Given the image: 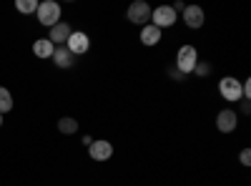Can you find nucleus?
<instances>
[{
  "label": "nucleus",
  "mask_w": 251,
  "mask_h": 186,
  "mask_svg": "<svg viewBox=\"0 0 251 186\" xmlns=\"http://www.w3.org/2000/svg\"><path fill=\"white\" fill-rule=\"evenodd\" d=\"M239 159H241V163H244V166H249V163H251V151H249V149H244Z\"/></svg>",
  "instance_id": "nucleus-19"
},
{
  "label": "nucleus",
  "mask_w": 251,
  "mask_h": 186,
  "mask_svg": "<svg viewBox=\"0 0 251 186\" xmlns=\"http://www.w3.org/2000/svg\"><path fill=\"white\" fill-rule=\"evenodd\" d=\"M169 76H171L174 80H178V83H183V80H186V76H183V73H181L176 66H171V68H169Z\"/></svg>",
  "instance_id": "nucleus-18"
},
{
  "label": "nucleus",
  "mask_w": 251,
  "mask_h": 186,
  "mask_svg": "<svg viewBox=\"0 0 251 186\" xmlns=\"http://www.w3.org/2000/svg\"><path fill=\"white\" fill-rule=\"evenodd\" d=\"M141 43L149 46V48H151V46H158V43H161V28H156V26H151V23L143 26V28H141Z\"/></svg>",
  "instance_id": "nucleus-12"
},
{
  "label": "nucleus",
  "mask_w": 251,
  "mask_h": 186,
  "mask_svg": "<svg viewBox=\"0 0 251 186\" xmlns=\"http://www.w3.org/2000/svg\"><path fill=\"white\" fill-rule=\"evenodd\" d=\"M53 63L58 66V68H73L75 66V55L66 48V46H55V51H53Z\"/></svg>",
  "instance_id": "nucleus-10"
},
{
  "label": "nucleus",
  "mask_w": 251,
  "mask_h": 186,
  "mask_svg": "<svg viewBox=\"0 0 251 186\" xmlns=\"http://www.w3.org/2000/svg\"><path fill=\"white\" fill-rule=\"evenodd\" d=\"M15 10L28 15V13H35L38 10V3H35V0H15Z\"/></svg>",
  "instance_id": "nucleus-16"
},
{
  "label": "nucleus",
  "mask_w": 251,
  "mask_h": 186,
  "mask_svg": "<svg viewBox=\"0 0 251 186\" xmlns=\"http://www.w3.org/2000/svg\"><path fill=\"white\" fill-rule=\"evenodd\" d=\"M128 20L133 26H149L151 20V5L143 3V0H136V3L128 5Z\"/></svg>",
  "instance_id": "nucleus-4"
},
{
  "label": "nucleus",
  "mask_w": 251,
  "mask_h": 186,
  "mask_svg": "<svg viewBox=\"0 0 251 186\" xmlns=\"http://www.w3.org/2000/svg\"><path fill=\"white\" fill-rule=\"evenodd\" d=\"M249 111H251V103H249V101H241V113L246 116Z\"/></svg>",
  "instance_id": "nucleus-20"
},
{
  "label": "nucleus",
  "mask_w": 251,
  "mask_h": 186,
  "mask_svg": "<svg viewBox=\"0 0 251 186\" xmlns=\"http://www.w3.org/2000/svg\"><path fill=\"white\" fill-rule=\"evenodd\" d=\"M58 131H60V133H66V136L75 133V131H78V121L71 118V116H63V118L58 121Z\"/></svg>",
  "instance_id": "nucleus-14"
},
{
  "label": "nucleus",
  "mask_w": 251,
  "mask_h": 186,
  "mask_svg": "<svg viewBox=\"0 0 251 186\" xmlns=\"http://www.w3.org/2000/svg\"><path fill=\"white\" fill-rule=\"evenodd\" d=\"M194 73L196 76H208V73H211V66H208V63H201V60H199V63H196V68H194Z\"/></svg>",
  "instance_id": "nucleus-17"
},
{
  "label": "nucleus",
  "mask_w": 251,
  "mask_h": 186,
  "mask_svg": "<svg viewBox=\"0 0 251 186\" xmlns=\"http://www.w3.org/2000/svg\"><path fill=\"white\" fill-rule=\"evenodd\" d=\"M196 63H199V51L194 46H181L178 48V55H176V68L183 76H188V73H194Z\"/></svg>",
  "instance_id": "nucleus-2"
},
{
  "label": "nucleus",
  "mask_w": 251,
  "mask_h": 186,
  "mask_svg": "<svg viewBox=\"0 0 251 186\" xmlns=\"http://www.w3.org/2000/svg\"><path fill=\"white\" fill-rule=\"evenodd\" d=\"M0 126H3V113H0Z\"/></svg>",
  "instance_id": "nucleus-22"
},
{
  "label": "nucleus",
  "mask_w": 251,
  "mask_h": 186,
  "mask_svg": "<svg viewBox=\"0 0 251 186\" xmlns=\"http://www.w3.org/2000/svg\"><path fill=\"white\" fill-rule=\"evenodd\" d=\"M38 20L40 26H48L53 28L55 23H60V5L55 3V0H43V3H38Z\"/></svg>",
  "instance_id": "nucleus-1"
},
{
  "label": "nucleus",
  "mask_w": 251,
  "mask_h": 186,
  "mask_svg": "<svg viewBox=\"0 0 251 186\" xmlns=\"http://www.w3.org/2000/svg\"><path fill=\"white\" fill-rule=\"evenodd\" d=\"M219 93H221L226 101H231V103L241 101V98H244V93H241V80H236L234 76H224V78L219 80Z\"/></svg>",
  "instance_id": "nucleus-3"
},
{
  "label": "nucleus",
  "mask_w": 251,
  "mask_h": 186,
  "mask_svg": "<svg viewBox=\"0 0 251 186\" xmlns=\"http://www.w3.org/2000/svg\"><path fill=\"white\" fill-rule=\"evenodd\" d=\"M171 8H174V13H183V8H186V5L181 3V0H176V5H171Z\"/></svg>",
  "instance_id": "nucleus-21"
},
{
  "label": "nucleus",
  "mask_w": 251,
  "mask_h": 186,
  "mask_svg": "<svg viewBox=\"0 0 251 186\" xmlns=\"http://www.w3.org/2000/svg\"><path fill=\"white\" fill-rule=\"evenodd\" d=\"M71 26L68 23H55L53 28H50V35H48V40L53 46H66V40L71 38Z\"/></svg>",
  "instance_id": "nucleus-11"
},
{
  "label": "nucleus",
  "mask_w": 251,
  "mask_h": 186,
  "mask_svg": "<svg viewBox=\"0 0 251 186\" xmlns=\"http://www.w3.org/2000/svg\"><path fill=\"white\" fill-rule=\"evenodd\" d=\"M203 20H206L203 8H199V5H186V8H183V23H186L188 28H194V30L201 28Z\"/></svg>",
  "instance_id": "nucleus-9"
},
{
  "label": "nucleus",
  "mask_w": 251,
  "mask_h": 186,
  "mask_svg": "<svg viewBox=\"0 0 251 186\" xmlns=\"http://www.w3.org/2000/svg\"><path fill=\"white\" fill-rule=\"evenodd\" d=\"M53 51H55V46L50 43L48 38H38L35 43H33V53H35L38 58H50Z\"/></svg>",
  "instance_id": "nucleus-13"
},
{
  "label": "nucleus",
  "mask_w": 251,
  "mask_h": 186,
  "mask_svg": "<svg viewBox=\"0 0 251 186\" xmlns=\"http://www.w3.org/2000/svg\"><path fill=\"white\" fill-rule=\"evenodd\" d=\"M66 48L73 53V55H83V53H88V48H91V40H88V35L86 33H71V38L66 40Z\"/></svg>",
  "instance_id": "nucleus-8"
},
{
  "label": "nucleus",
  "mask_w": 251,
  "mask_h": 186,
  "mask_svg": "<svg viewBox=\"0 0 251 186\" xmlns=\"http://www.w3.org/2000/svg\"><path fill=\"white\" fill-rule=\"evenodd\" d=\"M236 126H239L236 111H231V108L219 111V116H216V129H219L221 133H231V131H236Z\"/></svg>",
  "instance_id": "nucleus-7"
},
{
  "label": "nucleus",
  "mask_w": 251,
  "mask_h": 186,
  "mask_svg": "<svg viewBox=\"0 0 251 186\" xmlns=\"http://www.w3.org/2000/svg\"><path fill=\"white\" fill-rule=\"evenodd\" d=\"M8 111H13V96L8 88L0 86V113H8Z\"/></svg>",
  "instance_id": "nucleus-15"
},
{
  "label": "nucleus",
  "mask_w": 251,
  "mask_h": 186,
  "mask_svg": "<svg viewBox=\"0 0 251 186\" xmlns=\"http://www.w3.org/2000/svg\"><path fill=\"white\" fill-rule=\"evenodd\" d=\"M88 154H91L93 161H108L113 156V143L106 141V138H96L88 146Z\"/></svg>",
  "instance_id": "nucleus-6"
},
{
  "label": "nucleus",
  "mask_w": 251,
  "mask_h": 186,
  "mask_svg": "<svg viewBox=\"0 0 251 186\" xmlns=\"http://www.w3.org/2000/svg\"><path fill=\"white\" fill-rule=\"evenodd\" d=\"M174 23H176V13L171 5H158L156 10H151V26L163 30V28H171Z\"/></svg>",
  "instance_id": "nucleus-5"
}]
</instances>
